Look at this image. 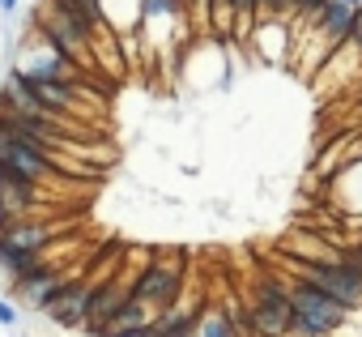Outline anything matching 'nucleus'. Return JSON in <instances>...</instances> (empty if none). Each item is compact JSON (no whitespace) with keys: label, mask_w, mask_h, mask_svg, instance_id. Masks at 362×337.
<instances>
[{"label":"nucleus","mask_w":362,"mask_h":337,"mask_svg":"<svg viewBox=\"0 0 362 337\" xmlns=\"http://www.w3.org/2000/svg\"><path fill=\"white\" fill-rule=\"evenodd\" d=\"M290 295V307H294V320H290V337H337L345 329V320L354 316L345 303H337L328 290H320L315 282L290 273V278H277Z\"/></svg>","instance_id":"1"},{"label":"nucleus","mask_w":362,"mask_h":337,"mask_svg":"<svg viewBox=\"0 0 362 337\" xmlns=\"http://www.w3.org/2000/svg\"><path fill=\"white\" fill-rule=\"evenodd\" d=\"M0 239L13 244V248H22V252H39V256H47V248H52V239H56V227H47V222H30V218H13L5 231H0Z\"/></svg>","instance_id":"9"},{"label":"nucleus","mask_w":362,"mask_h":337,"mask_svg":"<svg viewBox=\"0 0 362 337\" xmlns=\"http://www.w3.org/2000/svg\"><path fill=\"white\" fill-rule=\"evenodd\" d=\"M90 295H94V282L90 278H81V282H64V290L47 303V320L56 324V329H77L81 333V324H86V307H90Z\"/></svg>","instance_id":"5"},{"label":"nucleus","mask_w":362,"mask_h":337,"mask_svg":"<svg viewBox=\"0 0 362 337\" xmlns=\"http://www.w3.org/2000/svg\"><path fill=\"white\" fill-rule=\"evenodd\" d=\"M107 337H158V333H153V324H149V329H115V333H107Z\"/></svg>","instance_id":"15"},{"label":"nucleus","mask_w":362,"mask_h":337,"mask_svg":"<svg viewBox=\"0 0 362 337\" xmlns=\"http://www.w3.org/2000/svg\"><path fill=\"white\" fill-rule=\"evenodd\" d=\"M43 265H52V261H47V256H39V252H22V248H13V244L0 239V269H5L13 282H22V278L39 273Z\"/></svg>","instance_id":"10"},{"label":"nucleus","mask_w":362,"mask_h":337,"mask_svg":"<svg viewBox=\"0 0 362 337\" xmlns=\"http://www.w3.org/2000/svg\"><path fill=\"white\" fill-rule=\"evenodd\" d=\"M192 337H239V333H235V324H230V316H226L222 307H209V303H205Z\"/></svg>","instance_id":"12"},{"label":"nucleus","mask_w":362,"mask_h":337,"mask_svg":"<svg viewBox=\"0 0 362 337\" xmlns=\"http://www.w3.org/2000/svg\"><path fill=\"white\" fill-rule=\"evenodd\" d=\"M341 47H349V52H358V56H362V9H358V18H354V30H349V39H345Z\"/></svg>","instance_id":"14"},{"label":"nucleus","mask_w":362,"mask_h":337,"mask_svg":"<svg viewBox=\"0 0 362 337\" xmlns=\"http://www.w3.org/2000/svg\"><path fill=\"white\" fill-rule=\"evenodd\" d=\"M18 5H22V0H0V18H9V13H13Z\"/></svg>","instance_id":"17"},{"label":"nucleus","mask_w":362,"mask_h":337,"mask_svg":"<svg viewBox=\"0 0 362 337\" xmlns=\"http://www.w3.org/2000/svg\"><path fill=\"white\" fill-rule=\"evenodd\" d=\"M201 307H205V299L184 286V295H179L166 312L153 316V333L158 337H192L197 333V320H201Z\"/></svg>","instance_id":"6"},{"label":"nucleus","mask_w":362,"mask_h":337,"mask_svg":"<svg viewBox=\"0 0 362 337\" xmlns=\"http://www.w3.org/2000/svg\"><path fill=\"white\" fill-rule=\"evenodd\" d=\"M132 273L124 269V273H115V278H107V282H98L94 286V295H90V307H86V324H81V333L86 337H98L107 324H111V316L119 312V303L132 295Z\"/></svg>","instance_id":"4"},{"label":"nucleus","mask_w":362,"mask_h":337,"mask_svg":"<svg viewBox=\"0 0 362 337\" xmlns=\"http://www.w3.org/2000/svg\"><path fill=\"white\" fill-rule=\"evenodd\" d=\"M0 329H22V312L13 299H0Z\"/></svg>","instance_id":"13"},{"label":"nucleus","mask_w":362,"mask_h":337,"mask_svg":"<svg viewBox=\"0 0 362 337\" xmlns=\"http://www.w3.org/2000/svg\"><path fill=\"white\" fill-rule=\"evenodd\" d=\"M247 316H252L256 337H290L294 307H290L286 286L277 278H256V299L247 303Z\"/></svg>","instance_id":"3"},{"label":"nucleus","mask_w":362,"mask_h":337,"mask_svg":"<svg viewBox=\"0 0 362 337\" xmlns=\"http://www.w3.org/2000/svg\"><path fill=\"white\" fill-rule=\"evenodd\" d=\"M273 9H277V0H256V18H273Z\"/></svg>","instance_id":"16"},{"label":"nucleus","mask_w":362,"mask_h":337,"mask_svg":"<svg viewBox=\"0 0 362 337\" xmlns=\"http://www.w3.org/2000/svg\"><path fill=\"white\" fill-rule=\"evenodd\" d=\"M64 282H69V273H60L56 265H43L39 273H30V278H22V282H13V295H18V303L22 307H30V312H47V303L64 290Z\"/></svg>","instance_id":"8"},{"label":"nucleus","mask_w":362,"mask_h":337,"mask_svg":"<svg viewBox=\"0 0 362 337\" xmlns=\"http://www.w3.org/2000/svg\"><path fill=\"white\" fill-rule=\"evenodd\" d=\"M9 222H13V218H9V214H5V205H0V231H5V227H9Z\"/></svg>","instance_id":"18"},{"label":"nucleus","mask_w":362,"mask_h":337,"mask_svg":"<svg viewBox=\"0 0 362 337\" xmlns=\"http://www.w3.org/2000/svg\"><path fill=\"white\" fill-rule=\"evenodd\" d=\"M247 43H256V52H260L264 64H286L290 52H294V22H286V18H260Z\"/></svg>","instance_id":"7"},{"label":"nucleus","mask_w":362,"mask_h":337,"mask_svg":"<svg viewBox=\"0 0 362 337\" xmlns=\"http://www.w3.org/2000/svg\"><path fill=\"white\" fill-rule=\"evenodd\" d=\"M149 324H153V307L141 303L136 295H128V299L119 303V312L111 316V324H107L98 337H107V333H115V329H149Z\"/></svg>","instance_id":"11"},{"label":"nucleus","mask_w":362,"mask_h":337,"mask_svg":"<svg viewBox=\"0 0 362 337\" xmlns=\"http://www.w3.org/2000/svg\"><path fill=\"white\" fill-rule=\"evenodd\" d=\"M184 286H188V278H184V252H162V256H153L141 273H136V282H132V295L141 299V303H149L153 307V316L158 312H166L179 295H184Z\"/></svg>","instance_id":"2"}]
</instances>
